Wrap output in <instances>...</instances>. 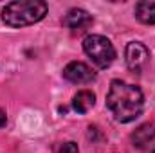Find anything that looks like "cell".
I'll return each instance as SVG.
<instances>
[{
  "instance_id": "9c48e42d",
  "label": "cell",
  "mask_w": 155,
  "mask_h": 153,
  "mask_svg": "<svg viewBox=\"0 0 155 153\" xmlns=\"http://www.w3.org/2000/svg\"><path fill=\"white\" fill-rule=\"evenodd\" d=\"M94 103H96V96L90 90H79L72 99V106L78 114H87L94 106Z\"/></svg>"
},
{
  "instance_id": "3957f363",
  "label": "cell",
  "mask_w": 155,
  "mask_h": 153,
  "mask_svg": "<svg viewBox=\"0 0 155 153\" xmlns=\"http://www.w3.org/2000/svg\"><path fill=\"white\" fill-rule=\"evenodd\" d=\"M83 50L99 69L110 67L116 60L114 45L110 43V40L101 34H88L83 40Z\"/></svg>"
},
{
  "instance_id": "8fae6325",
  "label": "cell",
  "mask_w": 155,
  "mask_h": 153,
  "mask_svg": "<svg viewBox=\"0 0 155 153\" xmlns=\"http://www.w3.org/2000/svg\"><path fill=\"white\" fill-rule=\"evenodd\" d=\"M5 122H7V117H5V112L0 108V128H4L5 126Z\"/></svg>"
},
{
  "instance_id": "8992f818",
  "label": "cell",
  "mask_w": 155,
  "mask_h": 153,
  "mask_svg": "<svg viewBox=\"0 0 155 153\" xmlns=\"http://www.w3.org/2000/svg\"><path fill=\"white\" fill-rule=\"evenodd\" d=\"M92 24V16L85 11V9H71L65 16H63V25L72 29L74 33H83L87 27H90Z\"/></svg>"
},
{
  "instance_id": "277c9868",
  "label": "cell",
  "mask_w": 155,
  "mask_h": 153,
  "mask_svg": "<svg viewBox=\"0 0 155 153\" xmlns=\"http://www.w3.org/2000/svg\"><path fill=\"white\" fill-rule=\"evenodd\" d=\"M148 58H150V50L141 41H130L126 45V49H124L126 67L132 72H143V69L148 63Z\"/></svg>"
},
{
  "instance_id": "6da1fadb",
  "label": "cell",
  "mask_w": 155,
  "mask_h": 153,
  "mask_svg": "<svg viewBox=\"0 0 155 153\" xmlns=\"http://www.w3.org/2000/svg\"><path fill=\"white\" fill-rule=\"evenodd\" d=\"M107 106L119 122H132L143 114L144 97L139 86L114 79L107 94Z\"/></svg>"
},
{
  "instance_id": "5b68a950",
  "label": "cell",
  "mask_w": 155,
  "mask_h": 153,
  "mask_svg": "<svg viewBox=\"0 0 155 153\" xmlns=\"http://www.w3.org/2000/svg\"><path fill=\"white\" fill-rule=\"evenodd\" d=\"M63 77L74 85H87L96 79V72L83 61H71L63 69Z\"/></svg>"
},
{
  "instance_id": "52a82bcc",
  "label": "cell",
  "mask_w": 155,
  "mask_h": 153,
  "mask_svg": "<svg viewBox=\"0 0 155 153\" xmlns=\"http://www.w3.org/2000/svg\"><path fill=\"white\" fill-rule=\"evenodd\" d=\"M135 18L144 25H155V2L143 0L135 5Z\"/></svg>"
},
{
  "instance_id": "ba28073f",
  "label": "cell",
  "mask_w": 155,
  "mask_h": 153,
  "mask_svg": "<svg viewBox=\"0 0 155 153\" xmlns=\"http://www.w3.org/2000/svg\"><path fill=\"white\" fill-rule=\"evenodd\" d=\"M153 137H155V124L153 122H144V124H141V126L132 133V142H134L135 146L143 148V146H146L150 141H153Z\"/></svg>"
},
{
  "instance_id": "7a4b0ae2",
  "label": "cell",
  "mask_w": 155,
  "mask_h": 153,
  "mask_svg": "<svg viewBox=\"0 0 155 153\" xmlns=\"http://www.w3.org/2000/svg\"><path fill=\"white\" fill-rule=\"evenodd\" d=\"M47 15V4L41 0L11 2L2 9V20L9 27H25L40 22Z\"/></svg>"
},
{
  "instance_id": "30bf717a",
  "label": "cell",
  "mask_w": 155,
  "mask_h": 153,
  "mask_svg": "<svg viewBox=\"0 0 155 153\" xmlns=\"http://www.w3.org/2000/svg\"><path fill=\"white\" fill-rule=\"evenodd\" d=\"M60 153H78V144L76 142H63L60 146Z\"/></svg>"
}]
</instances>
